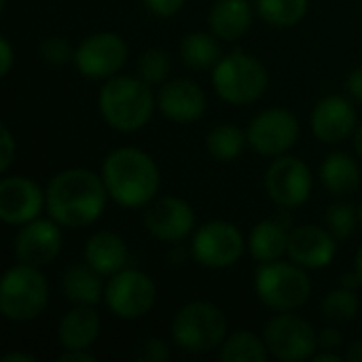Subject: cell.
I'll return each instance as SVG.
<instances>
[{"instance_id": "1", "label": "cell", "mask_w": 362, "mask_h": 362, "mask_svg": "<svg viewBox=\"0 0 362 362\" xmlns=\"http://www.w3.org/2000/svg\"><path fill=\"white\" fill-rule=\"evenodd\" d=\"M47 212L64 229H83L93 225L106 210L108 191L102 174L85 168L57 172L47 189Z\"/></svg>"}, {"instance_id": "2", "label": "cell", "mask_w": 362, "mask_h": 362, "mask_svg": "<svg viewBox=\"0 0 362 362\" xmlns=\"http://www.w3.org/2000/svg\"><path fill=\"white\" fill-rule=\"evenodd\" d=\"M100 174L108 197L121 208H146L161 187L157 161L136 146H119L110 151L102 161Z\"/></svg>"}, {"instance_id": "3", "label": "cell", "mask_w": 362, "mask_h": 362, "mask_svg": "<svg viewBox=\"0 0 362 362\" xmlns=\"http://www.w3.org/2000/svg\"><path fill=\"white\" fill-rule=\"evenodd\" d=\"M157 108V95L153 85L138 74H115L104 81L98 93V110L104 123L121 134H134L148 125Z\"/></svg>"}, {"instance_id": "4", "label": "cell", "mask_w": 362, "mask_h": 362, "mask_svg": "<svg viewBox=\"0 0 362 362\" xmlns=\"http://www.w3.org/2000/svg\"><path fill=\"white\" fill-rule=\"evenodd\" d=\"M269 85L267 68L261 59L246 51H231L212 68V87L216 95L229 104L246 106L263 98Z\"/></svg>"}, {"instance_id": "5", "label": "cell", "mask_w": 362, "mask_h": 362, "mask_svg": "<svg viewBox=\"0 0 362 362\" xmlns=\"http://www.w3.org/2000/svg\"><path fill=\"white\" fill-rule=\"evenodd\" d=\"M49 305V282L40 267L15 263L0 282V314L8 322H32Z\"/></svg>"}, {"instance_id": "6", "label": "cell", "mask_w": 362, "mask_h": 362, "mask_svg": "<svg viewBox=\"0 0 362 362\" xmlns=\"http://www.w3.org/2000/svg\"><path fill=\"white\" fill-rule=\"evenodd\" d=\"M227 335V316L212 301H191L182 305L172 320L174 344L191 354H206L218 350Z\"/></svg>"}, {"instance_id": "7", "label": "cell", "mask_w": 362, "mask_h": 362, "mask_svg": "<svg viewBox=\"0 0 362 362\" xmlns=\"http://www.w3.org/2000/svg\"><path fill=\"white\" fill-rule=\"evenodd\" d=\"M255 295L272 312H297L312 297V280L308 269L293 261L259 263Z\"/></svg>"}, {"instance_id": "8", "label": "cell", "mask_w": 362, "mask_h": 362, "mask_svg": "<svg viewBox=\"0 0 362 362\" xmlns=\"http://www.w3.org/2000/svg\"><path fill=\"white\" fill-rule=\"evenodd\" d=\"M248 244L229 221H208L193 231L191 257L206 269H229L240 263Z\"/></svg>"}, {"instance_id": "9", "label": "cell", "mask_w": 362, "mask_h": 362, "mask_svg": "<svg viewBox=\"0 0 362 362\" xmlns=\"http://www.w3.org/2000/svg\"><path fill=\"white\" fill-rule=\"evenodd\" d=\"M269 356L282 362H303L318 352V333L295 312H278L263 331Z\"/></svg>"}, {"instance_id": "10", "label": "cell", "mask_w": 362, "mask_h": 362, "mask_svg": "<svg viewBox=\"0 0 362 362\" xmlns=\"http://www.w3.org/2000/svg\"><path fill=\"white\" fill-rule=\"evenodd\" d=\"M104 303L108 312L121 320H140L153 312L157 303V286L148 274L125 267L108 278Z\"/></svg>"}, {"instance_id": "11", "label": "cell", "mask_w": 362, "mask_h": 362, "mask_svg": "<svg viewBox=\"0 0 362 362\" xmlns=\"http://www.w3.org/2000/svg\"><path fill=\"white\" fill-rule=\"evenodd\" d=\"M127 42L117 32H95L74 47V68L91 81H108L125 66Z\"/></svg>"}, {"instance_id": "12", "label": "cell", "mask_w": 362, "mask_h": 362, "mask_svg": "<svg viewBox=\"0 0 362 362\" xmlns=\"http://www.w3.org/2000/svg\"><path fill=\"white\" fill-rule=\"evenodd\" d=\"M301 125L293 110L274 106L261 110L246 127L248 146L263 157L286 155L299 140Z\"/></svg>"}, {"instance_id": "13", "label": "cell", "mask_w": 362, "mask_h": 362, "mask_svg": "<svg viewBox=\"0 0 362 362\" xmlns=\"http://www.w3.org/2000/svg\"><path fill=\"white\" fill-rule=\"evenodd\" d=\"M312 170L299 157L280 155L272 161V165L265 172V193L276 206L284 210L305 206L312 197Z\"/></svg>"}, {"instance_id": "14", "label": "cell", "mask_w": 362, "mask_h": 362, "mask_svg": "<svg viewBox=\"0 0 362 362\" xmlns=\"http://www.w3.org/2000/svg\"><path fill=\"white\" fill-rule=\"evenodd\" d=\"M144 227L155 240L163 244H178L195 231L197 216L187 199L163 195L155 197L144 208Z\"/></svg>"}, {"instance_id": "15", "label": "cell", "mask_w": 362, "mask_h": 362, "mask_svg": "<svg viewBox=\"0 0 362 362\" xmlns=\"http://www.w3.org/2000/svg\"><path fill=\"white\" fill-rule=\"evenodd\" d=\"M62 229L64 227L57 225L51 216L21 225L13 240V255L17 263H25L40 269L51 265L62 252Z\"/></svg>"}, {"instance_id": "16", "label": "cell", "mask_w": 362, "mask_h": 362, "mask_svg": "<svg viewBox=\"0 0 362 362\" xmlns=\"http://www.w3.org/2000/svg\"><path fill=\"white\" fill-rule=\"evenodd\" d=\"M47 210V193L28 176H4L0 182V218L4 225L21 227L40 218Z\"/></svg>"}, {"instance_id": "17", "label": "cell", "mask_w": 362, "mask_h": 362, "mask_svg": "<svg viewBox=\"0 0 362 362\" xmlns=\"http://www.w3.org/2000/svg\"><path fill=\"white\" fill-rule=\"evenodd\" d=\"M312 134L325 144H339L348 140L358 127L354 104L344 95H327L312 110Z\"/></svg>"}, {"instance_id": "18", "label": "cell", "mask_w": 362, "mask_h": 362, "mask_svg": "<svg viewBox=\"0 0 362 362\" xmlns=\"http://www.w3.org/2000/svg\"><path fill=\"white\" fill-rule=\"evenodd\" d=\"M208 106L204 89L191 78H172L157 91V110L174 123H195Z\"/></svg>"}, {"instance_id": "19", "label": "cell", "mask_w": 362, "mask_h": 362, "mask_svg": "<svg viewBox=\"0 0 362 362\" xmlns=\"http://www.w3.org/2000/svg\"><path fill=\"white\" fill-rule=\"evenodd\" d=\"M337 238L318 225H301L291 231L288 259L305 269H325L335 261Z\"/></svg>"}, {"instance_id": "20", "label": "cell", "mask_w": 362, "mask_h": 362, "mask_svg": "<svg viewBox=\"0 0 362 362\" xmlns=\"http://www.w3.org/2000/svg\"><path fill=\"white\" fill-rule=\"evenodd\" d=\"M102 333V320L95 308L74 305L57 325V341L62 350H89Z\"/></svg>"}, {"instance_id": "21", "label": "cell", "mask_w": 362, "mask_h": 362, "mask_svg": "<svg viewBox=\"0 0 362 362\" xmlns=\"http://www.w3.org/2000/svg\"><path fill=\"white\" fill-rule=\"evenodd\" d=\"M83 259L102 278H110L119 274L121 269H125L129 252H127L125 240L119 233L102 229V231H95L87 240L83 248Z\"/></svg>"}, {"instance_id": "22", "label": "cell", "mask_w": 362, "mask_h": 362, "mask_svg": "<svg viewBox=\"0 0 362 362\" xmlns=\"http://www.w3.org/2000/svg\"><path fill=\"white\" fill-rule=\"evenodd\" d=\"M255 8L248 0H216L210 8L208 23L221 40H238L252 25Z\"/></svg>"}, {"instance_id": "23", "label": "cell", "mask_w": 362, "mask_h": 362, "mask_svg": "<svg viewBox=\"0 0 362 362\" xmlns=\"http://www.w3.org/2000/svg\"><path fill=\"white\" fill-rule=\"evenodd\" d=\"M288 238L291 231L284 221L265 218L252 227L248 233V252L257 263H272L280 261L288 252Z\"/></svg>"}, {"instance_id": "24", "label": "cell", "mask_w": 362, "mask_h": 362, "mask_svg": "<svg viewBox=\"0 0 362 362\" xmlns=\"http://www.w3.org/2000/svg\"><path fill=\"white\" fill-rule=\"evenodd\" d=\"M320 180L331 195L344 197L361 187V168L350 153L333 151L320 163Z\"/></svg>"}, {"instance_id": "25", "label": "cell", "mask_w": 362, "mask_h": 362, "mask_svg": "<svg viewBox=\"0 0 362 362\" xmlns=\"http://www.w3.org/2000/svg\"><path fill=\"white\" fill-rule=\"evenodd\" d=\"M102 276L85 265H70L62 276V295L72 305H91L95 308L104 299Z\"/></svg>"}, {"instance_id": "26", "label": "cell", "mask_w": 362, "mask_h": 362, "mask_svg": "<svg viewBox=\"0 0 362 362\" xmlns=\"http://www.w3.org/2000/svg\"><path fill=\"white\" fill-rule=\"evenodd\" d=\"M218 358L223 362H265L269 361V350L263 337L250 331H233L218 348Z\"/></svg>"}, {"instance_id": "27", "label": "cell", "mask_w": 362, "mask_h": 362, "mask_svg": "<svg viewBox=\"0 0 362 362\" xmlns=\"http://www.w3.org/2000/svg\"><path fill=\"white\" fill-rule=\"evenodd\" d=\"M218 36L208 32H191L180 40V57L187 66L195 70H208L218 64L221 45Z\"/></svg>"}, {"instance_id": "28", "label": "cell", "mask_w": 362, "mask_h": 362, "mask_svg": "<svg viewBox=\"0 0 362 362\" xmlns=\"http://www.w3.org/2000/svg\"><path fill=\"white\" fill-rule=\"evenodd\" d=\"M246 146H248L246 132L233 123H221V125L212 127L206 138V148H208L210 157L221 163L235 161L244 153Z\"/></svg>"}, {"instance_id": "29", "label": "cell", "mask_w": 362, "mask_h": 362, "mask_svg": "<svg viewBox=\"0 0 362 362\" xmlns=\"http://www.w3.org/2000/svg\"><path fill=\"white\" fill-rule=\"evenodd\" d=\"M310 0H255L259 17L274 28H293L308 15Z\"/></svg>"}, {"instance_id": "30", "label": "cell", "mask_w": 362, "mask_h": 362, "mask_svg": "<svg viewBox=\"0 0 362 362\" xmlns=\"http://www.w3.org/2000/svg\"><path fill=\"white\" fill-rule=\"evenodd\" d=\"M320 312L329 322H350L361 312V301L356 297V291H350L346 286L333 288L325 295L320 303Z\"/></svg>"}, {"instance_id": "31", "label": "cell", "mask_w": 362, "mask_h": 362, "mask_svg": "<svg viewBox=\"0 0 362 362\" xmlns=\"http://www.w3.org/2000/svg\"><path fill=\"white\" fill-rule=\"evenodd\" d=\"M170 68H172V62L163 49H146L138 57L136 72L148 85H159V83L163 85L165 78L170 76Z\"/></svg>"}, {"instance_id": "32", "label": "cell", "mask_w": 362, "mask_h": 362, "mask_svg": "<svg viewBox=\"0 0 362 362\" xmlns=\"http://www.w3.org/2000/svg\"><path fill=\"white\" fill-rule=\"evenodd\" d=\"M356 221H358V210H354V206L348 202H335L327 210V229L339 242L348 240L354 233Z\"/></svg>"}, {"instance_id": "33", "label": "cell", "mask_w": 362, "mask_h": 362, "mask_svg": "<svg viewBox=\"0 0 362 362\" xmlns=\"http://www.w3.org/2000/svg\"><path fill=\"white\" fill-rule=\"evenodd\" d=\"M38 53H40V59L47 64V66H64L68 62L74 59V49L72 45L68 42V38L64 36H49L40 42L38 47Z\"/></svg>"}, {"instance_id": "34", "label": "cell", "mask_w": 362, "mask_h": 362, "mask_svg": "<svg viewBox=\"0 0 362 362\" xmlns=\"http://www.w3.org/2000/svg\"><path fill=\"white\" fill-rule=\"evenodd\" d=\"M134 356L140 362H165L170 361L172 352H170L168 341H163L159 337H146L144 341L138 344V350Z\"/></svg>"}, {"instance_id": "35", "label": "cell", "mask_w": 362, "mask_h": 362, "mask_svg": "<svg viewBox=\"0 0 362 362\" xmlns=\"http://www.w3.org/2000/svg\"><path fill=\"white\" fill-rule=\"evenodd\" d=\"M17 155V142L8 129V125H2V136H0V172L6 174L11 163L15 161Z\"/></svg>"}, {"instance_id": "36", "label": "cell", "mask_w": 362, "mask_h": 362, "mask_svg": "<svg viewBox=\"0 0 362 362\" xmlns=\"http://www.w3.org/2000/svg\"><path fill=\"white\" fill-rule=\"evenodd\" d=\"M187 0H144V6L157 17H174L182 11Z\"/></svg>"}, {"instance_id": "37", "label": "cell", "mask_w": 362, "mask_h": 362, "mask_svg": "<svg viewBox=\"0 0 362 362\" xmlns=\"http://www.w3.org/2000/svg\"><path fill=\"white\" fill-rule=\"evenodd\" d=\"M344 346V335L335 327H327L318 333V350H329L337 352Z\"/></svg>"}, {"instance_id": "38", "label": "cell", "mask_w": 362, "mask_h": 362, "mask_svg": "<svg viewBox=\"0 0 362 362\" xmlns=\"http://www.w3.org/2000/svg\"><path fill=\"white\" fill-rule=\"evenodd\" d=\"M15 64V53H13V45L6 36L0 38V76H8L11 68Z\"/></svg>"}, {"instance_id": "39", "label": "cell", "mask_w": 362, "mask_h": 362, "mask_svg": "<svg viewBox=\"0 0 362 362\" xmlns=\"http://www.w3.org/2000/svg\"><path fill=\"white\" fill-rule=\"evenodd\" d=\"M346 87H348V93H350V98H354V100L362 102V66L350 72Z\"/></svg>"}, {"instance_id": "40", "label": "cell", "mask_w": 362, "mask_h": 362, "mask_svg": "<svg viewBox=\"0 0 362 362\" xmlns=\"http://www.w3.org/2000/svg\"><path fill=\"white\" fill-rule=\"evenodd\" d=\"M98 358L89 352V350H64L57 362H95Z\"/></svg>"}, {"instance_id": "41", "label": "cell", "mask_w": 362, "mask_h": 362, "mask_svg": "<svg viewBox=\"0 0 362 362\" xmlns=\"http://www.w3.org/2000/svg\"><path fill=\"white\" fill-rule=\"evenodd\" d=\"M344 358L348 362H362V339H356L352 341L348 348H346V354Z\"/></svg>"}, {"instance_id": "42", "label": "cell", "mask_w": 362, "mask_h": 362, "mask_svg": "<svg viewBox=\"0 0 362 362\" xmlns=\"http://www.w3.org/2000/svg\"><path fill=\"white\" fill-rule=\"evenodd\" d=\"M314 362H341L346 361L339 352H329V350H318L316 354H314Z\"/></svg>"}, {"instance_id": "43", "label": "cell", "mask_w": 362, "mask_h": 362, "mask_svg": "<svg viewBox=\"0 0 362 362\" xmlns=\"http://www.w3.org/2000/svg\"><path fill=\"white\" fill-rule=\"evenodd\" d=\"M339 286H346V288H350V291H356V288H361V278H358L356 269H354V272H348V274H344V276H341V284H339Z\"/></svg>"}, {"instance_id": "44", "label": "cell", "mask_w": 362, "mask_h": 362, "mask_svg": "<svg viewBox=\"0 0 362 362\" xmlns=\"http://www.w3.org/2000/svg\"><path fill=\"white\" fill-rule=\"evenodd\" d=\"M4 362H36L34 354H28V352H8L2 356Z\"/></svg>"}, {"instance_id": "45", "label": "cell", "mask_w": 362, "mask_h": 362, "mask_svg": "<svg viewBox=\"0 0 362 362\" xmlns=\"http://www.w3.org/2000/svg\"><path fill=\"white\" fill-rule=\"evenodd\" d=\"M354 148H356V155L362 159V123L354 132Z\"/></svg>"}, {"instance_id": "46", "label": "cell", "mask_w": 362, "mask_h": 362, "mask_svg": "<svg viewBox=\"0 0 362 362\" xmlns=\"http://www.w3.org/2000/svg\"><path fill=\"white\" fill-rule=\"evenodd\" d=\"M356 274H358V278H361V288H362V244L361 248H358V252H356Z\"/></svg>"}, {"instance_id": "47", "label": "cell", "mask_w": 362, "mask_h": 362, "mask_svg": "<svg viewBox=\"0 0 362 362\" xmlns=\"http://www.w3.org/2000/svg\"><path fill=\"white\" fill-rule=\"evenodd\" d=\"M358 223L362 225V202H361V206H358Z\"/></svg>"}]
</instances>
